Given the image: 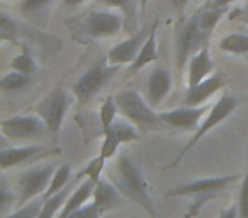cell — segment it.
<instances>
[{
	"label": "cell",
	"instance_id": "cell-32",
	"mask_svg": "<svg viewBox=\"0 0 248 218\" xmlns=\"http://www.w3.org/2000/svg\"><path fill=\"white\" fill-rule=\"evenodd\" d=\"M119 145H123V143L117 140L116 135H112L110 132L104 133V142H102V147H100V155H102L106 160L110 159V157H114V153L117 152Z\"/></svg>",
	"mask_w": 248,
	"mask_h": 218
},
{
	"label": "cell",
	"instance_id": "cell-43",
	"mask_svg": "<svg viewBox=\"0 0 248 218\" xmlns=\"http://www.w3.org/2000/svg\"><path fill=\"white\" fill-rule=\"evenodd\" d=\"M68 218H77V217H75V215H70V217H68Z\"/></svg>",
	"mask_w": 248,
	"mask_h": 218
},
{
	"label": "cell",
	"instance_id": "cell-21",
	"mask_svg": "<svg viewBox=\"0 0 248 218\" xmlns=\"http://www.w3.org/2000/svg\"><path fill=\"white\" fill-rule=\"evenodd\" d=\"M226 11H228V7H217V5H214V4H207L204 9L197 11L199 24H201V28H202V31L206 33L207 38H209L211 33L214 31L216 24L221 21V17L226 14Z\"/></svg>",
	"mask_w": 248,
	"mask_h": 218
},
{
	"label": "cell",
	"instance_id": "cell-10",
	"mask_svg": "<svg viewBox=\"0 0 248 218\" xmlns=\"http://www.w3.org/2000/svg\"><path fill=\"white\" fill-rule=\"evenodd\" d=\"M124 28V16L116 11H92L83 19V31L90 38H112Z\"/></svg>",
	"mask_w": 248,
	"mask_h": 218
},
{
	"label": "cell",
	"instance_id": "cell-4",
	"mask_svg": "<svg viewBox=\"0 0 248 218\" xmlns=\"http://www.w3.org/2000/svg\"><path fill=\"white\" fill-rule=\"evenodd\" d=\"M204 41H207V36L201 28L197 12L179 22L175 29V63L179 72H184L189 60L206 46Z\"/></svg>",
	"mask_w": 248,
	"mask_h": 218
},
{
	"label": "cell",
	"instance_id": "cell-9",
	"mask_svg": "<svg viewBox=\"0 0 248 218\" xmlns=\"http://www.w3.org/2000/svg\"><path fill=\"white\" fill-rule=\"evenodd\" d=\"M55 172L56 169L53 164L32 167V169L22 172L17 183L19 204L22 206V204L29 203L32 198L39 196V194H45L49 183H51L53 176H55Z\"/></svg>",
	"mask_w": 248,
	"mask_h": 218
},
{
	"label": "cell",
	"instance_id": "cell-31",
	"mask_svg": "<svg viewBox=\"0 0 248 218\" xmlns=\"http://www.w3.org/2000/svg\"><path fill=\"white\" fill-rule=\"evenodd\" d=\"M43 204H45V201L43 200L29 201V203L22 204L17 211H14V213H11L5 218H36L39 215V211H41Z\"/></svg>",
	"mask_w": 248,
	"mask_h": 218
},
{
	"label": "cell",
	"instance_id": "cell-18",
	"mask_svg": "<svg viewBox=\"0 0 248 218\" xmlns=\"http://www.w3.org/2000/svg\"><path fill=\"white\" fill-rule=\"evenodd\" d=\"M95 184H97V181L89 179V177H87L83 183H80L78 186L72 191V194L66 198L65 204H63V208L60 210V213L56 218H68L70 215L75 213L78 208H82L83 204H87L89 198H92L93 189H95Z\"/></svg>",
	"mask_w": 248,
	"mask_h": 218
},
{
	"label": "cell",
	"instance_id": "cell-3",
	"mask_svg": "<svg viewBox=\"0 0 248 218\" xmlns=\"http://www.w3.org/2000/svg\"><path fill=\"white\" fill-rule=\"evenodd\" d=\"M116 102L119 107V113L123 118L129 119L136 128L145 132H156L162 130L163 121L160 115L155 113V107L150 106L148 101L143 99V96L135 89H126L116 94Z\"/></svg>",
	"mask_w": 248,
	"mask_h": 218
},
{
	"label": "cell",
	"instance_id": "cell-12",
	"mask_svg": "<svg viewBox=\"0 0 248 218\" xmlns=\"http://www.w3.org/2000/svg\"><path fill=\"white\" fill-rule=\"evenodd\" d=\"M150 34V28L148 29H140L138 33L131 34L128 39H124V41L117 43L116 46L109 50L107 53V62L110 65H131L133 62L136 60L138 56L140 50H141L143 43L146 41Z\"/></svg>",
	"mask_w": 248,
	"mask_h": 218
},
{
	"label": "cell",
	"instance_id": "cell-34",
	"mask_svg": "<svg viewBox=\"0 0 248 218\" xmlns=\"http://www.w3.org/2000/svg\"><path fill=\"white\" fill-rule=\"evenodd\" d=\"M73 215H75L77 218H100L104 215V211L100 210L99 204L93 201V203H90V204H83V206L78 208Z\"/></svg>",
	"mask_w": 248,
	"mask_h": 218
},
{
	"label": "cell",
	"instance_id": "cell-41",
	"mask_svg": "<svg viewBox=\"0 0 248 218\" xmlns=\"http://www.w3.org/2000/svg\"><path fill=\"white\" fill-rule=\"evenodd\" d=\"M150 0H140V9H141V12H145L146 5H148Z\"/></svg>",
	"mask_w": 248,
	"mask_h": 218
},
{
	"label": "cell",
	"instance_id": "cell-16",
	"mask_svg": "<svg viewBox=\"0 0 248 218\" xmlns=\"http://www.w3.org/2000/svg\"><path fill=\"white\" fill-rule=\"evenodd\" d=\"M170 89H172V75L167 68H155L152 75L148 77V84H146V99H148L150 106L156 107L163 102L167 96H169Z\"/></svg>",
	"mask_w": 248,
	"mask_h": 218
},
{
	"label": "cell",
	"instance_id": "cell-30",
	"mask_svg": "<svg viewBox=\"0 0 248 218\" xmlns=\"http://www.w3.org/2000/svg\"><path fill=\"white\" fill-rule=\"evenodd\" d=\"M104 167H106V159H104L102 155H99V157H95V159L90 160V162L87 164L85 169L80 170L78 176L80 177H89V179H93V181H99Z\"/></svg>",
	"mask_w": 248,
	"mask_h": 218
},
{
	"label": "cell",
	"instance_id": "cell-22",
	"mask_svg": "<svg viewBox=\"0 0 248 218\" xmlns=\"http://www.w3.org/2000/svg\"><path fill=\"white\" fill-rule=\"evenodd\" d=\"M219 50L221 51L231 53V55H245L248 53V33H233L228 34L224 38H221L219 41Z\"/></svg>",
	"mask_w": 248,
	"mask_h": 218
},
{
	"label": "cell",
	"instance_id": "cell-20",
	"mask_svg": "<svg viewBox=\"0 0 248 218\" xmlns=\"http://www.w3.org/2000/svg\"><path fill=\"white\" fill-rule=\"evenodd\" d=\"M158 19L153 21V24L150 26V34L146 38V41L143 43L141 50H140L138 56L135 62L129 65V73H136L148 63L155 62L158 58V48H156V31H158Z\"/></svg>",
	"mask_w": 248,
	"mask_h": 218
},
{
	"label": "cell",
	"instance_id": "cell-1",
	"mask_svg": "<svg viewBox=\"0 0 248 218\" xmlns=\"http://www.w3.org/2000/svg\"><path fill=\"white\" fill-rule=\"evenodd\" d=\"M116 186L124 196L141 206L150 218H156V206L150 194L143 170L129 155H121L116 162Z\"/></svg>",
	"mask_w": 248,
	"mask_h": 218
},
{
	"label": "cell",
	"instance_id": "cell-35",
	"mask_svg": "<svg viewBox=\"0 0 248 218\" xmlns=\"http://www.w3.org/2000/svg\"><path fill=\"white\" fill-rule=\"evenodd\" d=\"M51 0H22L21 2V11L22 12H32L38 11V9L48 5Z\"/></svg>",
	"mask_w": 248,
	"mask_h": 218
},
{
	"label": "cell",
	"instance_id": "cell-6",
	"mask_svg": "<svg viewBox=\"0 0 248 218\" xmlns=\"http://www.w3.org/2000/svg\"><path fill=\"white\" fill-rule=\"evenodd\" d=\"M72 106V97L62 85H56L43 97L36 106V115L46 123L51 133L62 130L63 119Z\"/></svg>",
	"mask_w": 248,
	"mask_h": 218
},
{
	"label": "cell",
	"instance_id": "cell-37",
	"mask_svg": "<svg viewBox=\"0 0 248 218\" xmlns=\"http://www.w3.org/2000/svg\"><path fill=\"white\" fill-rule=\"evenodd\" d=\"M219 218H240L238 215V206H228L224 210H221Z\"/></svg>",
	"mask_w": 248,
	"mask_h": 218
},
{
	"label": "cell",
	"instance_id": "cell-25",
	"mask_svg": "<svg viewBox=\"0 0 248 218\" xmlns=\"http://www.w3.org/2000/svg\"><path fill=\"white\" fill-rule=\"evenodd\" d=\"M70 186H72V184H68V187H65V189H62L60 193H56L55 196H51L49 200H46L45 204H43V208H41V211H39V215L36 218H56L58 217L60 210L63 208L66 198H68Z\"/></svg>",
	"mask_w": 248,
	"mask_h": 218
},
{
	"label": "cell",
	"instance_id": "cell-28",
	"mask_svg": "<svg viewBox=\"0 0 248 218\" xmlns=\"http://www.w3.org/2000/svg\"><path fill=\"white\" fill-rule=\"evenodd\" d=\"M11 67H12V70H17V72H22V73H26V75H34L39 70V63L36 62V58L28 50H24L21 55L16 56L11 62Z\"/></svg>",
	"mask_w": 248,
	"mask_h": 218
},
{
	"label": "cell",
	"instance_id": "cell-40",
	"mask_svg": "<svg viewBox=\"0 0 248 218\" xmlns=\"http://www.w3.org/2000/svg\"><path fill=\"white\" fill-rule=\"evenodd\" d=\"M187 4H189V0H175V7L177 9H184Z\"/></svg>",
	"mask_w": 248,
	"mask_h": 218
},
{
	"label": "cell",
	"instance_id": "cell-11",
	"mask_svg": "<svg viewBox=\"0 0 248 218\" xmlns=\"http://www.w3.org/2000/svg\"><path fill=\"white\" fill-rule=\"evenodd\" d=\"M206 111H209L207 106H186L177 107V109H170V111L158 113L160 119L163 125L170 126L175 130H197L201 125V119L204 118Z\"/></svg>",
	"mask_w": 248,
	"mask_h": 218
},
{
	"label": "cell",
	"instance_id": "cell-29",
	"mask_svg": "<svg viewBox=\"0 0 248 218\" xmlns=\"http://www.w3.org/2000/svg\"><path fill=\"white\" fill-rule=\"evenodd\" d=\"M17 22L7 12H0V39L2 41H14L17 38Z\"/></svg>",
	"mask_w": 248,
	"mask_h": 218
},
{
	"label": "cell",
	"instance_id": "cell-39",
	"mask_svg": "<svg viewBox=\"0 0 248 218\" xmlns=\"http://www.w3.org/2000/svg\"><path fill=\"white\" fill-rule=\"evenodd\" d=\"M87 0H65V5L66 7H77V5H82Z\"/></svg>",
	"mask_w": 248,
	"mask_h": 218
},
{
	"label": "cell",
	"instance_id": "cell-15",
	"mask_svg": "<svg viewBox=\"0 0 248 218\" xmlns=\"http://www.w3.org/2000/svg\"><path fill=\"white\" fill-rule=\"evenodd\" d=\"M214 68H216V65L211 58L209 46H202L187 63V85L192 87L196 84L202 82L204 79L213 75Z\"/></svg>",
	"mask_w": 248,
	"mask_h": 218
},
{
	"label": "cell",
	"instance_id": "cell-5",
	"mask_svg": "<svg viewBox=\"0 0 248 218\" xmlns=\"http://www.w3.org/2000/svg\"><path fill=\"white\" fill-rule=\"evenodd\" d=\"M238 106V101L234 96H231V94H223V96L217 99V102L214 104L213 107H209V111H207V116L204 118V121H201V125L197 126L196 133H194L192 138L187 142V145L184 147L182 150H180V153L175 157V159L172 160V162L169 164V166L165 167V169H170V167H175L180 164V160L184 159V157L187 155V153L190 152V150L194 149V147L197 145V143L201 142V140L204 138V136L207 135V133L211 132L213 128H216L217 125H221V123L224 121L226 118H230L231 115L234 113V109H236Z\"/></svg>",
	"mask_w": 248,
	"mask_h": 218
},
{
	"label": "cell",
	"instance_id": "cell-27",
	"mask_svg": "<svg viewBox=\"0 0 248 218\" xmlns=\"http://www.w3.org/2000/svg\"><path fill=\"white\" fill-rule=\"evenodd\" d=\"M117 113H119V107H117L116 97L114 96L107 97V99L102 102V106H100V113H99L100 125H102L104 133H106L107 130L110 128V125L117 119Z\"/></svg>",
	"mask_w": 248,
	"mask_h": 218
},
{
	"label": "cell",
	"instance_id": "cell-33",
	"mask_svg": "<svg viewBox=\"0 0 248 218\" xmlns=\"http://www.w3.org/2000/svg\"><path fill=\"white\" fill-rule=\"evenodd\" d=\"M238 215L240 218H248V172L241 179L240 193H238Z\"/></svg>",
	"mask_w": 248,
	"mask_h": 218
},
{
	"label": "cell",
	"instance_id": "cell-24",
	"mask_svg": "<svg viewBox=\"0 0 248 218\" xmlns=\"http://www.w3.org/2000/svg\"><path fill=\"white\" fill-rule=\"evenodd\" d=\"M107 132H110L112 135L117 136V140H119L121 143H129V142H135V140H138V130H136V126L133 125L129 119L126 118H121V119H116V121L110 125V128L107 130ZM106 132V133H107Z\"/></svg>",
	"mask_w": 248,
	"mask_h": 218
},
{
	"label": "cell",
	"instance_id": "cell-42",
	"mask_svg": "<svg viewBox=\"0 0 248 218\" xmlns=\"http://www.w3.org/2000/svg\"><path fill=\"white\" fill-rule=\"evenodd\" d=\"M241 22H243V24H247V26H248V16H247V17H241Z\"/></svg>",
	"mask_w": 248,
	"mask_h": 218
},
{
	"label": "cell",
	"instance_id": "cell-14",
	"mask_svg": "<svg viewBox=\"0 0 248 218\" xmlns=\"http://www.w3.org/2000/svg\"><path fill=\"white\" fill-rule=\"evenodd\" d=\"M224 87V80L219 73H213L202 82L196 84V85L189 87L184 97V104L186 106H204L211 97L216 92H219Z\"/></svg>",
	"mask_w": 248,
	"mask_h": 218
},
{
	"label": "cell",
	"instance_id": "cell-38",
	"mask_svg": "<svg viewBox=\"0 0 248 218\" xmlns=\"http://www.w3.org/2000/svg\"><path fill=\"white\" fill-rule=\"evenodd\" d=\"M233 2H236V0H213L211 4L217 5V7H228V5L233 4Z\"/></svg>",
	"mask_w": 248,
	"mask_h": 218
},
{
	"label": "cell",
	"instance_id": "cell-17",
	"mask_svg": "<svg viewBox=\"0 0 248 218\" xmlns=\"http://www.w3.org/2000/svg\"><path fill=\"white\" fill-rule=\"evenodd\" d=\"M93 201L100 206V210L106 213V211L116 210L117 206L123 204L124 194L119 191V187L114 186L112 183L106 179H99L95 184V189H93L92 194Z\"/></svg>",
	"mask_w": 248,
	"mask_h": 218
},
{
	"label": "cell",
	"instance_id": "cell-7",
	"mask_svg": "<svg viewBox=\"0 0 248 218\" xmlns=\"http://www.w3.org/2000/svg\"><path fill=\"white\" fill-rule=\"evenodd\" d=\"M2 133L9 140L14 142H36V140H45L48 136L49 128L46 123L39 118L38 115H21V116H11L4 119L2 125Z\"/></svg>",
	"mask_w": 248,
	"mask_h": 218
},
{
	"label": "cell",
	"instance_id": "cell-44",
	"mask_svg": "<svg viewBox=\"0 0 248 218\" xmlns=\"http://www.w3.org/2000/svg\"><path fill=\"white\" fill-rule=\"evenodd\" d=\"M184 218H190V217H187V215H186V217H184Z\"/></svg>",
	"mask_w": 248,
	"mask_h": 218
},
{
	"label": "cell",
	"instance_id": "cell-2",
	"mask_svg": "<svg viewBox=\"0 0 248 218\" xmlns=\"http://www.w3.org/2000/svg\"><path fill=\"white\" fill-rule=\"evenodd\" d=\"M238 177H240L238 174H228V176H219V177L197 179V181H192V183H187V184H182V186L173 187L172 191L167 193V196L169 198H173V196L194 198V203L190 204L189 211H187V217L192 218L199 213V210L207 203V201L216 198L219 193H223L230 184L236 183Z\"/></svg>",
	"mask_w": 248,
	"mask_h": 218
},
{
	"label": "cell",
	"instance_id": "cell-8",
	"mask_svg": "<svg viewBox=\"0 0 248 218\" xmlns=\"http://www.w3.org/2000/svg\"><path fill=\"white\" fill-rule=\"evenodd\" d=\"M119 70V65H110L106 58H100L95 65H92L73 85V94L77 96L78 102H87L93 97Z\"/></svg>",
	"mask_w": 248,
	"mask_h": 218
},
{
	"label": "cell",
	"instance_id": "cell-23",
	"mask_svg": "<svg viewBox=\"0 0 248 218\" xmlns=\"http://www.w3.org/2000/svg\"><path fill=\"white\" fill-rule=\"evenodd\" d=\"M70 176H72V166H70V164H63V166H60L58 169H56L55 176H53L51 183H49L48 189H46V193L41 196V200L46 201L51 196H55L56 193H60L62 189H65V186L70 181Z\"/></svg>",
	"mask_w": 248,
	"mask_h": 218
},
{
	"label": "cell",
	"instance_id": "cell-13",
	"mask_svg": "<svg viewBox=\"0 0 248 218\" xmlns=\"http://www.w3.org/2000/svg\"><path fill=\"white\" fill-rule=\"evenodd\" d=\"M56 152L58 150H51L45 145H36V143H31V145H22V147H11V149H4L0 152V169L7 170L11 167L21 166V164H28L31 160H36L38 157L43 155H49V153Z\"/></svg>",
	"mask_w": 248,
	"mask_h": 218
},
{
	"label": "cell",
	"instance_id": "cell-36",
	"mask_svg": "<svg viewBox=\"0 0 248 218\" xmlns=\"http://www.w3.org/2000/svg\"><path fill=\"white\" fill-rule=\"evenodd\" d=\"M0 196H2V200H0L2 210H5V208L9 206V203L14 201V194H9V189L5 186H2V189H0Z\"/></svg>",
	"mask_w": 248,
	"mask_h": 218
},
{
	"label": "cell",
	"instance_id": "cell-19",
	"mask_svg": "<svg viewBox=\"0 0 248 218\" xmlns=\"http://www.w3.org/2000/svg\"><path fill=\"white\" fill-rule=\"evenodd\" d=\"M97 4L107 9H116L124 16V29L129 34L138 33V0H97Z\"/></svg>",
	"mask_w": 248,
	"mask_h": 218
},
{
	"label": "cell",
	"instance_id": "cell-26",
	"mask_svg": "<svg viewBox=\"0 0 248 218\" xmlns=\"http://www.w3.org/2000/svg\"><path fill=\"white\" fill-rule=\"evenodd\" d=\"M29 82H31V75H26V73L17 72V70H12L7 75L2 77L0 89L4 90V92H16V90H21L24 87H28Z\"/></svg>",
	"mask_w": 248,
	"mask_h": 218
}]
</instances>
